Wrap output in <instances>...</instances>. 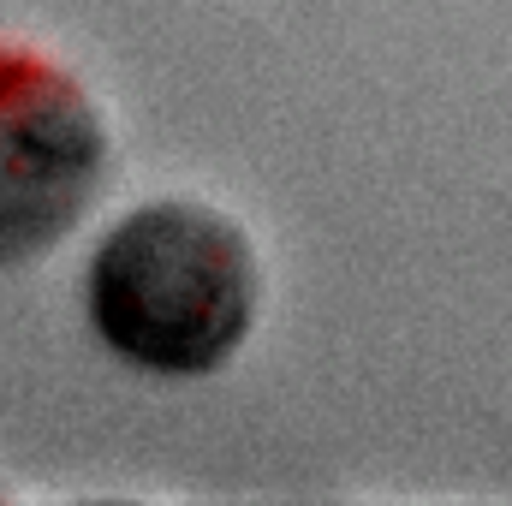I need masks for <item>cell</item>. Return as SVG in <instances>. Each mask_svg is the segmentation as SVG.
I'll use <instances>...</instances> for the list:
<instances>
[{
	"label": "cell",
	"mask_w": 512,
	"mask_h": 506,
	"mask_svg": "<svg viewBox=\"0 0 512 506\" xmlns=\"http://www.w3.org/2000/svg\"><path fill=\"white\" fill-rule=\"evenodd\" d=\"M256 251L209 203H143L90 256V322L149 376L221 370L256 322Z\"/></svg>",
	"instance_id": "obj_1"
},
{
	"label": "cell",
	"mask_w": 512,
	"mask_h": 506,
	"mask_svg": "<svg viewBox=\"0 0 512 506\" xmlns=\"http://www.w3.org/2000/svg\"><path fill=\"white\" fill-rule=\"evenodd\" d=\"M108 173L90 90L24 42H0V268L54 251Z\"/></svg>",
	"instance_id": "obj_2"
}]
</instances>
